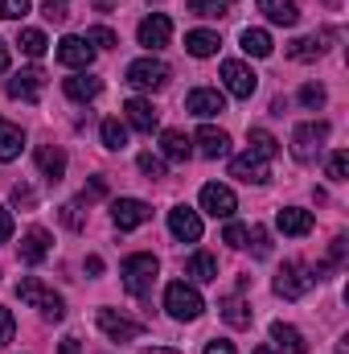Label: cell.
<instances>
[{
	"label": "cell",
	"mask_w": 349,
	"mask_h": 354,
	"mask_svg": "<svg viewBox=\"0 0 349 354\" xmlns=\"http://www.w3.org/2000/svg\"><path fill=\"white\" fill-rule=\"evenodd\" d=\"M17 297L29 305V309H37L46 322H62L66 317V301L50 288V284H41L37 276H25V280H17Z\"/></svg>",
	"instance_id": "1"
},
{
	"label": "cell",
	"mask_w": 349,
	"mask_h": 354,
	"mask_svg": "<svg viewBox=\"0 0 349 354\" xmlns=\"http://www.w3.org/2000/svg\"><path fill=\"white\" fill-rule=\"evenodd\" d=\"M157 272H161V264H157V256H148V252H136V256H128L123 260V288L132 292V297H148L152 292V284H157Z\"/></svg>",
	"instance_id": "2"
},
{
	"label": "cell",
	"mask_w": 349,
	"mask_h": 354,
	"mask_svg": "<svg viewBox=\"0 0 349 354\" xmlns=\"http://www.w3.org/2000/svg\"><path fill=\"white\" fill-rule=\"evenodd\" d=\"M165 309H169V317H173V322H197V317H201V309H206V301H201V292H197L193 284L173 280V284L165 288Z\"/></svg>",
	"instance_id": "3"
},
{
	"label": "cell",
	"mask_w": 349,
	"mask_h": 354,
	"mask_svg": "<svg viewBox=\"0 0 349 354\" xmlns=\"http://www.w3.org/2000/svg\"><path fill=\"white\" fill-rule=\"evenodd\" d=\"M325 140H329V124H325V120H308V124H300V128L292 132V157L308 165V161L321 157Z\"/></svg>",
	"instance_id": "4"
},
{
	"label": "cell",
	"mask_w": 349,
	"mask_h": 354,
	"mask_svg": "<svg viewBox=\"0 0 349 354\" xmlns=\"http://www.w3.org/2000/svg\"><path fill=\"white\" fill-rule=\"evenodd\" d=\"M317 284V276H312V268H304V264H283L279 268V276H275V292L283 297V301H300L308 288Z\"/></svg>",
	"instance_id": "5"
},
{
	"label": "cell",
	"mask_w": 349,
	"mask_h": 354,
	"mask_svg": "<svg viewBox=\"0 0 349 354\" xmlns=\"http://www.w3.org/2000/svg\"><path fill=\"white\" fill-rule=\"evenodd\" d=\"M128 83L140 91H161L169 83V66L161 62V58H136L132 66H128Z\"/></svg>",
	"instance_id": "6"
},
{
	"label": "cell",
	"mask_w": 349,
	"mask_h": 354,
	"mask_svg": "<svg viewBox=\"0 0 349 354\" xmlns=\"http://www.w3.org/2000/svg\"><path fill=\"white\" fill-rule=\"evenodd\" d=\"M222 83H226V91H230L235 99H251V95L259 91V75H255L247 62L230 58V62H222Z\"/></svg>",
	"instance_id": "7"
},
{
	"label": "cell",
	"mask_w": 349,
	"mask_h": 354,
	"mask_svg": "<svg viewBox=\"0 0 349 354\" xmlns=\"http://www.w3.org/2000/svg\"><path fill=\"white\" fill-rule=\"evenodd\" d=\"M201 210H206L210 218H235L239 198H235V189H230V185L210 181V185H201Z\"/></svg>",
	"instance_id": "8"
},
{
	"label": "cell",
	"mask_w": 349,
	"mask_h": 354,
	"mask_svg": "<svg viewBox=\"0 0 349 354\" xmlns=\"http://www.w3.org/2000/svg\"><path fill=\"white\" fill-rule=\"evenodd\" d=\"M148 218H152V206L140 202V198H115V202H111V223H115L119 231H136V227H144Z\"/></svg>",
	"instance_id": "9"
},
{
	"label": "cell",
	"mask_w": 349,
	"mask_h": 354,
	"mask_svg": "<svg viewBox=\"0 0 349 354\" xmlns=\"http://www.w3.org/2000/svg\"><path fill=\"white\" fill-rule=\"evenodd\" d=\"M58 62H62L66 71H90V62H94V46H90L87 37L70 33V37L58 41Z\"/></svg>",
	"instance_id": "10"
},
{
	"label": "cell",
	"mask_w": 349,
	"mask_h": 354,
	"mask_svg": "<svg viewBox=\"0 0 349 354\" xmlns=\"http://www.w3.org/2000/svg\"><path fill=\"white\" fill-rule=\"evenodd\" d=\"M41 91H46V71L41 66H25V71H17L8 79V95L21 99V103H37Z\"/></svg>",
	"instance_id": "11"
},
{
	"label": "cell",
	"mask_w": 349,
	"mask_h": 354,
	"mask_svg": "<svg viewBox=\"0 0 349 354\" xmlns=\"http://www.w3.org/2000/svg\"><path fill=\"white\" fill-rule=\"evenodd\" d=\"M136 37H140V46H144V50H165V46H169V37H173V21H169L165 12H148V17L140 21Z\"/></svg>",
	"instance_id": "12"
},
{
	"label": "cell",
	"mask_w": 349,
	"mask_h": 354,
	"mask_svg": "<svg viewBox=\"0 0 349 354\" xmlns=\"http://www.w3.org/2000/svg\"><path fill=\"white\" fill-rule=\"evenodd\" d=\"M99 330H103L111 342H136V338L144 334V326H140V322L119 317L115 309H99Z\"/></svg>",
	"instance_id": "13"
},
{
	"label": "cell",
	"mask_w": 349,
	"mask_h": 354,
	"mask_svg": "<svg viewBox=\"0 0 349 354\" xmlns=\"http://www.w3.org/2000/svg\"><path fill=\"white\" fill-rule=\"evenodd\" d=\"M169 231H173V239H181V243H197L201 239V214L193 206H173L169 210Z\"/></svg>",
	"instance_id": "14"
},
{
	"label": "cell",
	"mask_w": 349,
	"mask_h": 354,
	"mask_svg": "<svg viewBox=\"0 0 349 354\" xmlns=\"http://www.w3.org/2000/svg\"><path fill=\"white\" fill-rule=\"evenodd\" d=\"M185 111H193V115L210 120V115L226 111V95H222V91H214V87H193V91H189V99H185Z\"/></svg>",
	"instance_id": "15"
},
{
	"label": "cell",
	"mask_w": 349,
	"mask_h": 354,
	"mask_svg": "<svg viewBox=\"0 0 349 354\" xmlns=\"http://www.w3.org/2000/svg\"><path fill=\"white\" fill-rule=\"evenodd\" d=\"M275 227H279L283 235L300 239V235H308V231H312V210H304V206H283V210L275 214Z\"/></svg>",
	"instance_id": "16"
},
{
	"label": "cell",
	"mask_w": 349,
	"mask_h": 354,
	"mask_svg": "<svg viewBox=\"0 0 349 354\" xmlns=\"http://www.w3.org/2000/svg\"><path fill=\"white\" fill-rule=\"evenodd\" d=\"M123 111H128V124H132V128H140V132H157V124H161V111H157L148 99H140V95H136V99H128V103H123Z\"/></svg>",
	"instance_id": "17"
},
{
	"label": "cell",
	"mask_w": 349,
	"mask_h": 354,
	"mask_svg": "<svg viewBox=\"0 0 349 354\" xmlns=\"http://www.w3.org/2000/svg\"><path fill=\"white\" fill-rule=\"evenodd\" d=\"M193 145H197V153H201V157H210V161H218V157H226V153H230V136H226L222 128H210V124L193 136Z\"/></svg>",
	"instance_id": "18"
},
{
	"label": "cell",
	"mask_w": 349,
	"mask_h": 354,
	"mask_svg": "<svg viewBox=\"0 0 349 354\" xmlns=\"http://www.w3.org/2000/svg\"><path fill=\"white\" fill-rule=\"evenodd\" d=\"M62 91H66V95H70L74 103H90V99H94V95L103 91V79H94L90 71H74V75H70V79L62 83Z\"/></svg>",
	"instance_id": "19"
},
{
	"label": "cell",
	"mask_w": 349,
	"mask_h": 354,
	"mask_svg": "<svg viewBox=\"0 0 349 354\" xmlns=\"http://www.w3.org/2000/svg\"><path fill=\"white\" fill-rule=\"evenodd\" d=\"M161 153H165V161H173V165H185V161L193 157V140H189L185 132L169 128V132H161Z\"/></svg>",
	"instance_id": "20"
},
{
	"label": "cell",
	"mask_w": 349,
	"mask_h": 354,
	"mask_svg": "<svg viewBox=\"0 0 349 354\" xmlns=\"http://www.w3.org/2000/svg\"><path fill=\"white\" fill-rule=\"evenodd\" d=\"M46 256H50V231H41V227L25 231L21 235V260L25 264H41Z\"/></svg>",
	"instance_id": "21"
},
{
	"label": "cell",
	"mask_w": 349,
	"mask_h": 354,
	"mask_svg": "<svg viewBox=\"0 0 349 354\" xmlns=\"http://www.w3.org/2000/svg\"><path fill=\"white\" fill-rule=\"evenodd\" d=\"M37 169H41L46 181H62L66 177V153L58 145H41L37 149Z\"/></svg>",
	"instance_id": "22"
},
{
	"label": "cell",
	"mask_w": 349,
	"mask_h": 354,
	"mask_svg": "<svg viewBox=\"0 0 349 354\" xmlns=\"http://www.w3.org/2000/svg\"><path fill=\"white\" fill-rule=\"evenodd\" d=\"M259 12L271 21V25H283V29H292V25L300 21L296 0H259Z\"/></svg>",
	"instance_id": "23"
},
{
	"label": "cell",
	"mask_w": 349,
	"mask_h": 354,
	"mask_svg": "<svg viewBox=\"0 0 349 354\" xmlns=\"http://www.w3.org/2000/svg\"><path fill=\"white\" fill-rule=\"evenodd\" d=\"M230 177H239V181H251V185H263L267 177H271V169H267V161H259V157H235L230 161Z\"/></svg>",
	"instance_id": "24"
},
{
	"label": "cell",
	"mask_w": 349,
	"mask_h": 354,
	"mask_svg": "<svg viewBox=\"0 0 349 354\" xmlns=\"http://www.w3.org/2000/svg\"><path fill=\"white\" fill-rule=\"evenodd\" d=\"M325 41H333V33L300 37V41H292V46H288V58H296V62H317V58L325 54Z\"/></svg>",
	"instance_id": "25"
},
{
	"label": "cell",
	"mask_w": 349,
	"mask_h": 354,
	"mask_svg": "<svg viewBox=\"0 0 349 354\" xmlns=\"http://www.w3.org/2000/svg\"><path fill=\"white\" fill-rule=\"evenodd\" d=\"M218 46H222V37L210 33V29H193V33H185V50H189L193 58H214Z\"/></svg>",
	"instance_id": "26"
},
{
	"label": "cell",
	"mask_w": 349,
	"mask_h": 354,
	"mask_svg": "<svg viewBox=\"0 0 349 354\" xmlns=\"http://www.w3.org/2000/svg\"><path fill=\"white\" fill-rule=\"evenodd\" d=\"M21 149H25V132H21L17 124L0 120V161H4V165H8V161H17V157H21Z\"/></svg>",
	"instance_id": "27"
},
{
	"label": "cell",
	"mask_w": 349,
	"mask_h": 354,
	"mask_svg": "<svg viewBox=\"0 0 349 354\" xmlns=\"http://www.w3.org/2000/svg\"><path fill=\"white\" fill-rule=\"evenodd\" d=\"M271 342H279L288 354H308V342H304V334L296 330V326H283V322H275L271 326Z\"/></svg>",
	"instance_id": "28"
},
{
	"label": "cell",
	"mask_w": 349,
	"mask_h": 354,
	"mask_svg": "<svg viewBox=\"0 0 349 354\" xmlns=\"http://www.w3.org/2000/svg\"><path fill=\"white\" fill-rule=\"evenodd\" d=\"M218 309H222L226 326H235V330H247V326H251V305H247L243 297H226Z\"/></svg>",
	"instance_id": "29"
},
{
	"label": "cell",
	"mask_w": 349,
	"mask_h": 354,
	"mask_svg": "<svg viewBox=\"0 0 349 354\" xmlns=\"http://www.w3.org/2000/svg\"><path fill=\"white\" fill-rule=\"evenodd\" d=\"M239 46H243V54H251V58H267V54H271V33H267V29H243V33H239Z\"/></svg>",
	"instance_id": "30"
},
{
	"label": "cell",
	"mask_w": 349,
	"mask_h": 354,
	"mask_svg": "<svg viewBox=\"0 0 349 354\" xmlns=\"http://www.w3.org/2000/svg\"><path fill=\"white\" fill-rule=\"evenodd\" d=\"M189 276H193L197 284H214V280H218V260H214L210 252H197V256L189 260Z\"/></svg>",
	"instance_id": "31"
},
{
	"label": "cell",
	"mask_w": 349,
	"mask_h": 354,
	"mask_svg": "<svg viewBox=\"0 0 349 354\" xmlns=\"http://www.w3.org/2000/svg\"><path fill=\"white\" fill-rule=\"evenodd\" d=\"M99 136H103V145H107L111 153H123V149H128V128H123L119 120H103V124H99Z\"/></svg>",
	"instance_id": "32"
},
{
	"label": "cell",
	"mask_w": 349,
	"mask_h": 354,
	"mask_svg": "<svg viewBox=\"0 0 349 354\" xmlns=\"http://www.w3.org/2000/svg\"><path fill=\"white\" fill-rule=\"evenodd\" d=\"M279 153V140L267 132V128H251V157H259V161H271Z\"/></svg>",
	"instance_id": "33"
},
{
	"label": "cell",
	"mask_w": 349,
	"mask_h": 354,
	"mask_svg": "<svg viewBox=\"0 0 349 354\" xmlns=\"http://www.w3.org/2000/svg\"><path fill=\"white\" fill-rule=\"evenodd\" d=\"M29 58H41L46 50H50V41H46V33L41 29H21V41H17Z\"/></svg>",
	"instance_id": "34"
},
{
	"label": "cell",
	"mask_w": 349,
	"mask_h": 354,
	"mask_svg": "<svg viewBox=\"0 0 349 354\" xmlns=\"http://www.w3.org/2000/svg\"><path fill=\"white\" fill-rule=\"evenodd\" d=\"M193 17H206V21H222L226 17V0H185Z\"/></svg>",
	"instance_id": "35"
},
{
	"label": "cell",
	"mask_w": 349,
	"mask_h": 354,
	"mask_svg": "<svg viewBox=\"0 0 349 354\" xmlns=\"http://www.w3.org/2000/svg\"><path fill=\"white\" fill-rule=\"evenodd\" d=\"M247 248H251L259 260H267V256H271V235H267V227H255V231H247Z\"/></svg>",
	"instance_id": "36"
},
{
	"label": "cell",
	"mask_w": 349,
	"mask_h": 354,
	"mask_svg": "<svg viewBox=\"0 0 349 354\" xmlns=\"http://www.w3.org/2000/svg\"><path fill=\"white\" fill-rule=\"evenodd\" d=\"M87 41H90V46H99V50H111V46H119V37H115L107 25H94V29H87Z\"/></svg>",
	"instance_id": "37"
},
{
	"label": "cell",
	"mask_w": 349,
	"mask_h": 354,
	"mask_svg": "<svg viewBox=\"0 0 349 354\" xmlns=\"http://www.w3.org/2000/svg\"><path fill=\"white\" fill-rule=\"evenodd\" d=\"M136 165H140V174L148 177V181L165 177V161H161V157H152V153H140V161H136Z\"/></svg>",
	"instance_id": "38"
},
{
	"label": "cell",
	"mask_w": 349,
	"mask_h": 354,
	"mask_svg": "<svg viewBox=\"0 0 349 354\" xmlns=\"http://www.w3.org/2000/svg\"><path fill=\"white\" fill-rule=\"evenodd\" d=\"M33 4L29 0H0V21H21Z\"/></svg>",
	"instance_id": "39"
},
{
	"label": "cell",
	"mask_w": 349,
	"mask_h": 354,
	"mask_svg": "<svg viewBox=\"0 0 349 354\" xmlns=\"http://www.w3.org/2000/svg\"><path fill=\"white\" fill-rule=\"evenodd\" d=\"M329 177H333V181H346L349 177V153L346 149H337V153L329 157Z\"/></svg>",
	"instance_id": "40"
},
{
	"label": "cell",
	"mask_w": 349,
	"mask_h": 354,
	"mask_svg": "<svg viewBox=\"0 0 349 354\" xmlns=\"http://www.w3.org/2000/svg\"><path fill=\"white\" fill-rule=\"evenodd\" d=\"M62 223H66L70 231H83V223H87V218H83V202H66V206H62Z\"/></svg>",
	"instance_id": "41"
},
{
	"label": "cell",
	"mask_w": 349,
	"mask_h": 354,
	"mask_svg": "<svg viewBox=\"0 0 349 354\" xmlns=\"http://www.w3.org/2000/svg\"><path fill=\"white\" fill-rule=\"evenodd\" d=\"M46 21H54V25H62L66 17H70V0H46Z\"/></svg>",
	"instance_id": "42"
},
{
	"label": "cell",
	"mask_w": 349,
	"mask_h": 354,
	"mask_svg": "<svg viewBox=\"0 0 349 354\" xmlns=\"http://www.w3.org/2000/svg\"><path fill=\"white\" fill-rule=\"evenodd\" d=\"M325 99H329V95H325V87H317V83L300 87V103H304V107H325Z\"/></svg>",
	"instance_id": "43"
},
{
	"label": "cell",
	"mask_w": 349,
	"mask_h": 354,
	"mask_svg": "<svg viewBox=\"0 0 349 354\" xmlns=\"http://www.w3.org/2000/svg\"><path fill=\"white\" fill-rule=\"evenodd\" d=\"M222 239H226L230 248H247V227H243V223H230V218H226V235H222Z\"/></svg>",
	"instance_id": "44"
},
{
	"label": "cell",
	"mask_w": 349,
	"mask_h": 354,
	"mask_svg": "<svg viewBox=\"0 0 349 354\" xmlns=\"http://www.w3.org/2000/svg\"><path fill=\"white\" fill-rule=\"evenodd\" d=\"M12 334H17V322H12V313L0 305V346H8V342H12Z\"/></svg>",
	"instance_id": "45"
},
{
	"label": "cell",
	"mask_w": 349,
	"mask_h": 354,
	"mask_svg": "<svg viewBox=\"0 0 349 354\" xmlns=\"http://www.w3.org/2000/svg\"><path fill=\"white\" fill-rule=\"evenodd\" d=\"M12 202H17V206H33V202H37V194H33L29 185H12Z\"/></svg>",
	"instance_id": "46"
},
{
	"label": "cell",
	"mask_w": 349,
	"mask_h": 354,
	"mask_svg": "<svg viewBox=\"0 0 349 354\" xmlns=\"http://www.w3.org/2000/svg\"><path fill=\"white\" fill-rule=\"evenodd\" d=\"M12 239V214H8V206H0V243H8Z\"/></svg>",
	"instance_id": "47"
},
{
	"label": "cell",
	"mask_w": 349,
	"mask_h": 354,
	"mask_svg": "<svg viewBox=\"0 0 349 354\" xmlns=\"http://www.w3.org/2000/svg\"><path fill=\"white\" fill-rule=\"evenodd\" d=\"M206 354H235V342H226V338H214V342H206Z\"/></svg>",
	"instance_id": "48"
},
{
	"label": "cell",
	"mask_w": 349,
	"mask_h": 354,
	"mask_svg": "<svg viewBox=\"0 0 349 354\" xmlns=\"http://www.w3.org/2000/svg\"><path fill=\"white\" fill-rule=\"evenodd\" d=\"M83 346H79V338H62V346H58V354H79Z\"/></svg>",
	"instance_id": "49"
},
{
	"label": "cell",
	"mask_w": 349,
	"mask_h": 354,
	"mask_svg": "<svg viewBox=\"0 0 349 354\" xmlns=\"http://www.w3.org/2000/svg\"><path fill=\"white\" fill-rule=\"evenodd\" d=\"M87 272H90V276H99V272H103V260H99V256H90V260H87Z\"/></svg>",
	"instance_id": "50"
},
{
	"label": "cell",
	"mask_w": 349,
	"mask_h": 354,
	"mask_svg": "<svg viewBox=\"0 0 349 354\" xmlns=\"http://www.w3.org/2000/svg\"><path fill=\"white\" fill-rule=\"evenodd\" d=\"M4 71H8V46L0 41V75H4Z\"/></svg>",
	"instance_id": "51"
},
{
	"label": "cell",
	"mask_w": 349,
	"mask_h": 354,
	"mask_svg": "<svg viewBox=\"0 0 349 354\" xmlns=\"http://www.w3.org/2000/svg\"><path fill=\"white\" fill-rule=\"evenodd\" d=\"M144 354H177V351H165V346H152V351H144Z\"/></svg>",
	"instance_id": "52"
},
{
	"label": "cell",
	"mask_w": 349,
	"mask_h": 354,
	"mask_svg": "<svg viewBox=\"0 0 349 354\" xmlns=\"http://www.w3.org/2000/svg\"><path fill=\"white\" fill-rule=\"evenodd\" d=\"M251 354H275V351H271V346H259V351H251Z\"/></svg>",
	"instance_id": "53"
},
{
	"label": "cell",
	"mask_w": 349,
	"mask_h": 354,
	"mask_svg": "<svg viewBox=\"0 0 349 354\" xmlns=\"http://www.w3.org/2000/svg\"><path fill=\"white\" fill-rule=\"evenodd\" d=\"M99 8H111V0H99Z\"/></svg>",
	"instance_id": "54"
},
{
	"label": "cell",
	"mask_w": 349,
	"mask_h": 354,
	"mask_svg": "<svg viewBox=\"0 0 349 354\" xmlns=\"http://www.w3.org/2000/svg\"><path fill=\"white\" fill-rule=\"evenodd\" d=\"M325 4H341V0H325Z\"/></svg>",
	"instance_id": "55"
}]
</instances>
